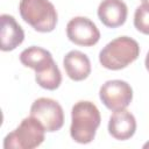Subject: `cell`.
<instances>
[{
	"label": "cell",
	"mask_w": 149,
	"mask_h": 149,
	"mask_svg": "<svg viewBox=\"0 0 149 149\" xmlns=\"http://www.w3.org/2000/svg\"><path fill=\"white\" fill-rule=\"evenodd\" d=\"M68 38L80 47H92L100 40V31L95 23L85 16L72 17L66 24Z\"/></svg>",
	"instance_id": "obj_7"
},
{
	"label": "cell",
	"mask_w": 149,
	"mask_h": 149,
	"mask_svg": "<svg viewBox=\"0 0 149 149\" xmlns=\"http://www.w3.org/2000/svg\"><path fill=\"white\" fill-rule=\"evenodd\" d=\"M128 15L127 5L122 0H102L98 7V17L107 28L122 26Z\"/></svg>",
	"instance_id": "obj_9"
},
{
	"label": "cell",
	"mask_w": 149,
	"mask_h": 149,
	"mask_svg": "<svg viewBox=\"0 0 149 149\" xmlns=\"http://www.w3.org/2000/svg\"><path fill=\"white\" fill-rule=\"evenodd\" d=\"M144 65H146L147 71L149 72V51L147 52V56H146V59H144Z\"/></svg>",
	"instance_id": "obj_15"
},
{
	"label": "cell",
	"mask_w": 149,
	"mask_h": 149,
	"mask_svg": "<svg viewBox=\"0 0 149 149\" xmlns=\"http://www.w3.org/2000/svg\"><path fill=\"white\" fill-rule=\"evenodd\" d=\"M52 61L54 58L50 51L36 45H31L20 54V62L24 66L33 69L35 72L43 70Z\"/></svg>",
	"instance_id": "obj_12"
},
{
	"label": "cell",
	"mask_w": 149,
	"mask_h": 149,
	"mask_svg": "<svg viewBox=\"0 0 149 149\" xmlns=\"http://www.w3.org/2000/svg\"><path fill=\"white\" fill-rule=\"evenodd\" d=\"M142 3H149V0H141Z\"/></svg>",
	"instance_id": "obj_17"
},
{
	"label": "cell",
	"mask_w": 149,
	"mask_h": 149,
	"mask_svg": "<svg viewBox=\"0 0 149 149\" xmlns=\"http://www.w3.org/2000/svg\"><path fill=\"white\" fill-rule=\"evenodd\" d=\"M45 129L43 125L29 115L24 118L20 125L3 139L5 149H34L44 141Z\"/></svg>",
	"instance_id": "obj_4"
},
{
	"label": "cell",
	"mask_w": 149,
	"mask_h": 149,
	"mask_svg": "<svg viewBox=\"0 0 149 149\" xmlns=\"http://www.w3.org/2000/svg\"><path fill=\"white\" fill-rule=\"evenodd\" d=\"M100 122V112L92 101H77L71 109L70 135L72 140L80 144L92 142L95 137Z\"/></svg>",
	"instance_id": "obj_1"
},
{
	"label": "cell",
	"mask_w": 149,
	"mask_h": 149,
	"mask_svg": "<svg viewBox=\"0 0 149 149\" xmlns=\"http://www.w3.org/2000/svg\"><path fill=\"white\" fill-rule=\"evenodd\" d=\"M19 10L23 21L36 31L50 33L57 26V10L49 0H20Z\"/></svg>",
	"instance_id": "obj_3"
},
{
	"label": "cell",
	"mask_w": 149,
	"mask_h": 149,
	"mask_svg": "<svg viewBox=\"0 0 149 149\" xmlns=\"http://www.w3.org/2000/svg\"><path fill=\"white\" fill-rule=\"evenodd\" d=\"M134 26L140 33L149 35V3H142L135 9Z\"/></svg>",
	"instance_id": "obj_14"
},
{
	"label": "cell",
	"mask_w": 149,
	"mask_h": 149,
	"mask_svg": "<svg viewBox=\"0 0 149 149\" xmlns=\"http://www.w3.org/2000/svg\"><path fill=\"white\" fill-rule=\"evenodd\" d=\"M64 70L73 81H81L91 73V62L87 55L79 50L69 51L63 58Z\"/></svg>",
	"instance_id": "obj_11"
},
{
	"label": "cell",
	"mask_w": 149,
	"mask_h": 149,
	"mask_svg": "<svg viewBox=\"0 0 149 149\" xmlns=\"http://www.w3.org/2000/svg\"><path fill=\"white\" fill-rule=\"evenodd\" d=\"M35 80L44 90L54 91L59 87L62 83V73L56 64L55 61H52L47 68L43 70L35 72Z\"/></svg>",
	"instance_id": "obj_13"
},
{
	"label": "cell",
	"mask_w": 149,
	"mask_h": 149,
	"mask_svg": "<svg viewBox=\"0 0 149 149\" xmlns=\"http://www.w3.org/2000/svg\"><path fill=\"white\" fill-rule=\"evenodd\" d=\"M136 132V120L135 116L125 109L115 111L109 116L108 121V133L119 141H126L134 136Z\"/></svg>",
	"instance_id": "obj_8"
},
{
	"label": "cell",
	"mask_w": 149,
	"mask_h": 149,
	"mask_svg": "<svg viewBox=\"0 0 149 149\" xmlns=\"http://www.w3.org/2000/svg\"><path fill=\"white\" fill-rule=\"evenodd\" d=\"M140 55L139 43L129 36H120L107 43L99 52L100 64L112 71L127 68Z\"/></svg>",
	"instance_id": "obj_2"
},
{
	"label": "cell",
	"mask_w": 149,
	"mask_h": 149,
	"mask_svg": "<svg viewBox=\"0 0 149 149\" xmlns=\"http://www.w3.org/2000/svg\"><path fill=\"white\" fill-rule=\"evenodd\" d=\"M1 29V50L12 51L16 49L24 40V31L22 27L16 22L15 17L9 14H1L0 16Z\"/></svg>",
	"instance_id": "obj_10"
},
{
	"label": "cell",
	"mask_w": 149,
	"mask_h": 149,
	"mask_svg": "<svg viewBox=\"0 0 149 149\" xmlns=\"http://www.w3.org/2000/svg\"><path fill=\"white\" fill-rule=\"evenodd\" d=\"M101 102L112 112L127 108L133 100L132 86L121 79L105 81L99 90Z\"/></svg>",
	"instance_id": "obj_6"
},
{
	"label": "cell",
	"mask_w": 149,
	"mask_h": 149,
	"mask_svg": "<svg viewBox=\"0 0 149 149\" xmlns=\"http://www.w3.org/2000/svg\"><path fill=\"white\" fill-rule=\"evenodd\" d=\"M30 115L37 119L48 133L59 130L64 125V112L58 101L51 98H38L30 107Z\"/></svg>",
	"instance_id": "obj_5"
},
{
	"label": "cell",
	"mask_w": 149,
	"mask_h": 149,
	"mask_svg": "<svg viewBox=\"0 0 149 149\" xmlns=\"http://www.w3.org/2000/svg\"><path fill=\"white\" fill-rule=\"evenodd\" d=\"M143 148H149V142H147V143L143 146Z\"/></svg>",
	"instance_id": "obj_16"
}]
</instances>
